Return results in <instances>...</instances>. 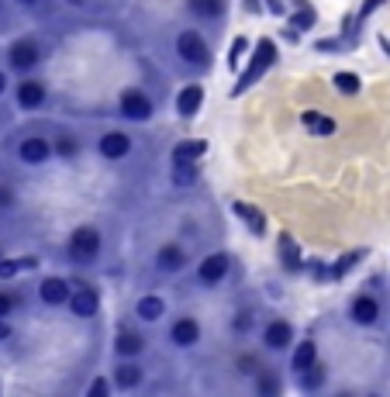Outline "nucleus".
<instances>
[{
	"instance_id": "1",
	"label": "nucleus",
	"mask_w": 390,
	"mask_h": 397,
	"mask_svg": "<svg viewBox=\"0 0 390 397\" xmlns=\"http://www.w3.org/2000/svg\"><path fill=\"white\" fill-rule=\"evenodd\" d=\"M97 249H100V235L93 228H79L77 235H73V242H70V252H73V259H79V263H90L97 256Z\"/></svg>"
},
{
	"instance_id": "2",
	"label": "nucleus",
	"mask_w": 390,
	"mask_h": 397,
	"mask_svg": "<svg viewBox=\"0 0 390 397\" xmlns=\"http://www.w3.org/2000/svg\"><path fill=\"white\" fill-rule=\"evenodd\" d=\"M121 115L131 121H145L152 115V104H149V97L145 93H138V90H124L121 93Z\"/></svg>"
},
{
	"instance_id": "3",
	"label": "nucleus",
	"mask_w": 390,
	"mask_h": 397,
	"mask_svg": "<svg viewBox=\"0 0 390 397\" xmlns=\"http://www.w3.org/2000/svg\"><path fill=\"white\" fill-rule=\"evenodd\" d=\"M176 52H180L187 63H207V45H204V39H200L197 32H183V35L176 39Z\"/></svg>"
},
{
	"instance_id": "4",
	"label": "nucleus",
	"mask_w": 390,
	"mask_h": 397,
	"mask_svg": "<svg viewBox=\"0 0 390 397\" xmlns=\"http://www.w3.org/2000/svg\"><path fill=\"white\" fill-rule=\"evenodd\" d=\"M35 63H39V45H35V41H14V45H11V66H14V70H32V66H35Z\"/></svg>"
},
{
	"instance_id": "5",
	"label": "nucleus",
	"mask_w": 390,
	"mask_h": 397,
	"mask_svg": "<svg viewBox=\"0 0 390 397\" xmlns=\"http://www.w3.org/2000/svg\"><path fill=\"white\" fill-rule=\"evenodd\" d=\"M225 273H228V259H225V256H218V252H214V256H207V259L200 263V270H197V277L204 280V283H218Z\"/></svg>"
},
{
	"instance_id": "6",
	"label": "nucleus",
	"mask_w": 390,
	"mask_h": 397,
	"mask_svg": "<svg viewBox=\"0 0 390 397\" xmlns=\"http://www.w3.org/2000/svg\"><path fill=\"white\" fill-rule=\"evenodd\" d=\"M73 315L77 318H93L97 315V294L90 287H79V294H73Z\"/></svg>"
},
{
	"instance_id": "7",
	"label": "nucleus",
	"mask_w": 390,
	"mask_h": 397,
	"mask_svg": "<svg viewBox=\"0 0 390 397\" xmlns=\"http://www.w3.org/2000/svg\"><path fill=\"white\" fill-rule=\"evenodd\" d=\"M41 301H45V304H66V301H70V287H66V280H45V283H41Z\"/></svg>"
},
{
	"instance_id": "8",
	"label": "nucleus",
	"mask_w": 390,
	"mask_h": 397,
	"mask_svg": "<svg viewBox=\"0 0 390 397\" xmlns=\"http://www.w3.org/2000/svg\"><path fill=\"white\" fill-rule=\"evenodd\" d=\"M128 149H131L128 135H117V131H111V135H104V138H100V152H104L108 159H121Z\"/></svg>"
},
{
	"instance_id": "9",
	"label": "nucleus",
	"mask_w": 390,
	"mask_h": 397,
	"mask_svg": "<svg viewBox=\"0 0 390 397\" xmlns=\"http://www.w3.org/2000/svg\"><path fill=\"white\" fill-rule=\"evenodd\" d=\"M197 339H200V328H197V321L183 318V321H176V325H173V342H176V346H194Z\"/></svg>"
},
{
	"instance_id": "10",
	"label": "nucleus",
	"mask_w": 390,
	"mask_h": 397,
	"mask_svg": "<svg viewBox=\"0 0 390 397\" xmlns=\"http://www.w3.org/2000/svg\"><path fill=\"white\" fill-rule=\"evenodd\" d=\"M48 152H52V149H48L45 138H25V142H21V159H25V162H41V159H48Z\"/></svg>"
},
{
	"instance_id": "11",
	"label": "nucleus",
	"mask_w": 390,
	"mask_h": 397,
	"mask_svg": "<svg viewBox=\"0 0 390 397\" xmlns=\"http://www.w3.org/2000/svg\"><path fill=\"white\" fill-rule=\"evenodd\" d=\"M377 315H380V308H377V301H373V297H359V301L352 304V318H356L359 325L377 321Z\"/></svg>"
},
{
	"instance_id": "12",
	"label": "nucleus",
	"mask_w": 390,
	"mask_h": 397,
	"mask_svg": "<svg viewBox=\"0 0 390 397\" xmlns=\"http://www.w3.org/2000/svg\"><path fill=\"white\" fill-rule=\"evenodd\" d=\"M290 342V325L287 321H273L270 328H266V346L270 349H283Z\"/></svg>"
},
{
	"instance_id": "13",
	"label": "nucleus",
	"mask_w": 390,
	"mask_h": 397,
	"mask_svg": "<svg viewBox=\"0 0 390 397\" xmlns=\"http://www.w3.org/2000/svg\"><path fill=\"white\" fill-rule=\"evenodd\" d=\"M176 108H180V115H183V118H190L197 108H200V86H187V90L180 93Z\"/></svg>"
},
{
	"instance_id": "14",
	"label": "nucleus",
	"mask_w": 390,
	"mask_h": 397,
	"mask_svg": "<svg viewBox=\"0 0 390 397\" xmlns=\"http://www.w3.org/2000/svg\"><path fill=\"white\" fill-rule=\"evenodd\" d=\"M41 97H45V90H41L39 83H21V90H18V100H21V108H39Z\"/></svg>"
},
{
	"instance_id": "15",
	"label": "nucleus",
	"mask_w": 390,
	"mask_h": 397,
	"mask_svg": "<svg viewBox=\"0 0 390 397\" xmlns=\"http://www.w3.org/2000/svg\"><path fill=\"white\" fill-rule=\"evenodd\" d=\"M138 315L145 318V321H156V318L166 315V304H162L159 297H142V301H138Z\"/></svg>"
},
{
	"instance_id": "16",
	"label": "nucleus",
	"mask_w": 390,
	"mask_h": 397,
	"mask_svg": "<svg viewBox=\"0 0 390 397\" xmlns=\"http://www.w3.org/2000/svg\"><path fill=\"white\" fill-rule=\"evenodd\" d=\"M115 380H117V387H135V384L142 380V370L131 366V363H124V366H117Z\"/></svg>"
},
{
	"instance_id": "17",
	"label": "nucleus",
	"mask_w": 390,
	"mask_h": 397,
	"mask_svg": "<svg viewBox=\"0 0 390 397\" xmlns=\"http://www.w3.org/2000/svg\"><path fill=\"white\" fill-rule=\"evenodd\" d=\"M200 152H204V142H180L176 152H173V159H176V162H194Z\"/></svg>"
},
{
	"instance_id": "18",
	"label": "nucleus",
	"mask_w": 390,
	"mask_h": 397,
	"mask_svg": "<svg viewBox=\"0 0 390 397\" xmlns=\"http://www.w3.org/2000/svg\"><path fill=\"white\" fill-rule=\"evenodd\" d=\"M194 180H197L194 162H176V169H173V183H176V187H190Z\"/></svg>"
},
{
	"instance_id": "19",
	"label": "nucleus",
	"mask_w": 390,
	"mask_h": 397,
	"mask_svg": "<svg viewBox=\"0 0 390 397\" xmlns=\"http://www.w3.org/2000/svg\"><path fill=\"white\" fill-rule=\"evenodd\" d=\"M311 366H314V342H304V346L294 353V370L304 373V370H311Z\"/></svg>"
},
{
	"instance_id": "20",
	"label": "nucleus",
	"mask_w": 390,
	"mask_h": 397,
	"mask_svg": "<svg viewBox=\"0 0 390 397\" xmlns=\"http://www.w3.org/2000/svg\"><path fill=\"white\" fill-rule=\"evenodd\" d=\"M159 266L162 270H180L183 266V252L180 249H162L159 252Z\"/></svg>"
},
{
	"instance_id": "21",
	"label": "nucleus",
	"mask_w": 390,
	"mask_h": 397,
	"mask_svg": "<svg viewBox=\"0 0 390 397\" xmlns=\"http://www.w3.org/2000/svg\"><path fill=\"white\" fill-rule=\"evenodd\" d=\"M138 349H142V339H138V335L124 332V335L117 339V353H121V356H135Z\"/></svg>"
},
{
	"instance_id": "22",
	"label": "nucleus",
	"mask_w": 390,
	"mask_h": 397,
	"mask_svg": "<svg viewBox=\"0 0 390 397\" xmlns=\"http://www.w3.org/2000/svg\"><path fill=\"white\" fill-rule=\"evenodd\" d=\"M304 124H308V128H314L318 135H328V131H335V121L321 118V115H304Z\"/></svg>"
},
{
	"instance_id": "23",
	"label": "nucleus",
	"mask_w": 390,
	"mask_h": 397,
	"mask_svg": "<svg viewBox=\"0 0 390 397\" xmlns=\"http://www.w3.org/2000/svg\"><path fill=\"white\" fill-rule=\"evenodd\" d=\"M190 7H194L200 18H214L221 11V0H190Z\"/></svg>"
},
{
	"instance_id": "24",
	"label": "nucleus",
	"mask_w": 390,
	"mask_h": 397,
	"mask_svg": "<svg viewBox=\"0 0 390 397\" xmlns=\"http://www.w3.org/2000/svg\"><path fill=\"white\" fill-rule=\"evenodd\" d=\"M335 86H339L342 93H359V77H352V73H339V77H335Z\"/></svg>"
},
{
	"instance_id": "25",
	"label": "nucleus",
	"mask_w": 390,
	"mask_h": 397,
	"mask_svg": "<svg viewBox=\"0 0 390 397\" xmlns=\"http://www.w3.org/2000/svg\"><path fill=\"white\" fill-rule=\"evenodd\" d=\"M321 380H325V377H321V370H314V366H311V373L304 377V387H308V391H314V387H321Z\"/></svg>"
},
{
	"instance_id": "26",
	"label": "nucleus",
	"mask_w": 390,
	"mask_h": 397,
	"mask_svg": "<svg viewBox=\"0 0 390 397\" xmlns=\"http://www.w3.org/2000/svg\"><path fill=\"white\" fill-rule=\"evenodd\" d=\"M21 270V263H0V277H14Z\"/></svg>"
},
{
	"instance_id": "27",
	"label": "nucleus",
	"mask_w": 390,
	"mask_h": 397,
	"mask_svg": "<svg viewBox=\"0 0 390 397\" xmlns=\"http://www.w3.org/2000/svg\"><path fill=\"white\" fill-rule=\"evenodd\" d=\"M276 391H280V384L273 377H263V394H276Z\"/></svg>"
},
{
	"instance_id": "28",
	"label": "nucleus",
	"mask_w": 390,
	"mask_h": 397,
	"mask_svg": "<svg viewBox=\"0 0 390 397\" xmlns=\"http://www.w3.org/2000/svg\"><path fill=\"white\" fill-rule=\"evenodd\" d=\"M56 149H59V152H63V156H73V152H77V145H73V142H70V138H63V142H59V145H56Z\"/></svg>"
},
{
	"instance_id": "29",
	"label": "nucleus",
	"mask_w": 390,
	"mask_h": 397,
	"mask_svg": "<svg viewBox=\"0 0 390 397\" xmlns=\"http://www.w3.org/2000/svg\"><path fill=\"white\" fill-rule=\"evenodd\" d=\"M7 311H11V297H7V294H0V318L7 315Z\"/></svg>"
},
{
	"instance_id": "30",
	"label": "nucleus",
	"mask_w": 390,
	"mask_h": 397,
	"mask_svg": "<svg viewBox=\"0 0 390 397\" xmlns=\"http://www.w3.org/2000/svg\"><path fill=\"white\" fill-rule=\"evenodd\" d=\"M104 391H108V384H104V380H97V384L90 387V394H93V397H100V394H104Z\"/></svg>"
},
{
	"instance_id": "31",
	"label": "nucleus",
	"mask_w": 390,
	"mask_h": 397,
	"mask_svg": "<svg viewBox=\"0 0 390 397\" xmlns=\"http://www.w3.org/2000/svg\"><path fill=\"white\" fill-rule=\"evenodd\" d=\"M377 4H384V0H366V4H363V14H370V11H373Z\"/></svg>"
},
{
	"instance_id": "32",
	"label": "nucleus",
	"mask_w": 390,
	"mask_h": 397,
	"mask_svg": "<svg viewBox=\"0 0 390 397\" xmlns=\"http://www.w3.org/2000/svg\"><path fill=\"white\" fill-rule=\"evenodd\" d=\"M7 335H11V328H7V321L0 318V339H7Z\"/></svg>"
},
{
	"instance_id": "33",
	"label": "nucleus",
	"mask_w": 390,
	"mask_h": 397,
	"mask_svg": "<svg viewBox=\"0 0 390 397\" xmlns=\"http://www.w3.org/2000/svg\"><path fill=\"white\" fill-rule=\"evenodd\" d=\"M0 93H4V73H0Z\"/></svg>"
},
{
	"instance_id": "34",
	"label": "nucleus",
	"mask_w": 390,
	"mask_h": 397,
	"mask_svg": "<svg viewBox=\"0 0 390 397\" xmlns=\"http://www.w3.org/2000/svg\"><path fill=\"white\" fill-rule=\"evenodd\" d=\"M25 4H35V0H25Z\"/></svg>"
},
{
	"instance_id": "35",
	"label": "nucleus",
	"mask_w": 390,
	"mask_h": 397,
	"mask_svg": "<svg viewBox=\"0 0 390 397\" xmlns=\"http://www.w3.org/2000/svg\"><path fill=\"white\" fill-rule=\"evenodd\" d=\"M0 11H4V4H0Z\"/></svg>"
}]
</instances>
